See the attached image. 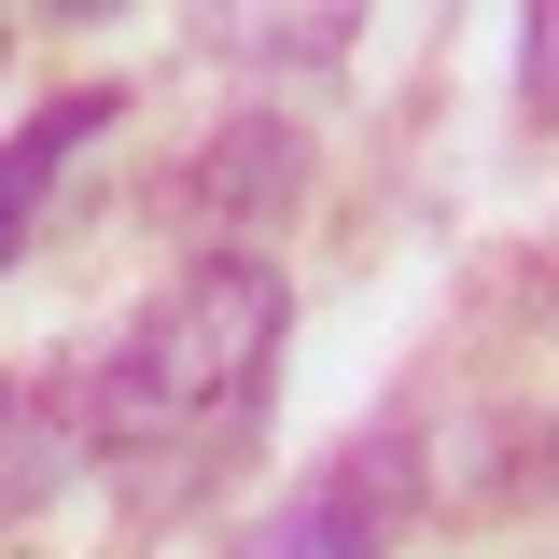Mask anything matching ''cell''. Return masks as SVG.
I'll return each mask as SVG.
<instances>
[{
	"instance_id": "cell-4",
	"label": "cell",
	"mask_w": 559,
	"mask_h": 559,
	"mask_svg": "<svg viewBox=\"0 0 559 559\" xmlns=\"http://www.w3.org/2000/svg\"><path fill=\"white\" fill-rule=\"evenodd\" d=\"M112 127V84H84V98H57V112H28V127L0 140V266L28 252V224H43V197L70 182V154Z\"/></svg>"
},
{
	"instance_id": "cell-1",
	"label": "cell",
	"mask_w": 559,
	"mask_h": 559,
	"mask_svg": "<svg viewBox=\"0 0 559 559\" xmlns=\"http://www.w3.org/2000/svg\"><path fill=\"white\" fill-rule=\"evenodd\" d=\"M280 336H294V294H280L266 252H197L127 336L98 349V378H84V448H98V476L140 489V503L224 476V462L252 448V419H266Z\"/></svg>"
},
{
	"instance_id": "cell-2",
	"label": "cell",
	"mask_w": 559,
	"mask_h": 559,
	"mask_svg": "<svg viewBox=\"0 0 559 559\" xmlns=\"http://www.w3.org/2000/svg\"><path fill=\"white\" fill-rule=\"evenodd\" d=\"M406 476H419L406 448H392V433H364L349 462H322V476L294 489L266 532H238L224 559H378V546H392V532L419 518V503H406Z\"/></svg>"
},
{
	"instance_id": "cell-3",
	"label": "cell",
	"mask_w": 559,
	"mask_h": 559,
	"mask_svg": "<svg viewBox=\"0 0 559 559\" xmlns=\"http://www.w3.org/2000/svg\"><path fill=\"white\" fill-rule=\"evenodd\" d=\"M84 392H43V378H0V532L43 518L70 476H84Z\"/></svg>"
}]
</instances>
